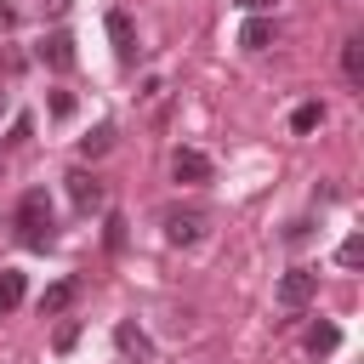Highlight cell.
Segmentation results:
<instances>
[{
    "instance_id": "cell-14",
    "label": "cell",
    "mask_w": 364,
    "mask_h": 364,
    "mask_svg": "<svg viewBox=\"0 0 364 364\" xmlns=\"http://www.w3.org/2000/svg\"><path fill=\"white\" fill-rule=\"evenodd\" d=\"M318 119H324V102H301L290 114V131H318Z\"/></svg>"
},
{
    "instance_id": "cell-17",
    "label": "cell",
    "mask_w": 364,
    "mask_h": 364,
    "mask_svg": "<svg viewBox=\"0 0 364 364\" xmlns=\"http://www.w3.org/2000/svg\"><path fill=\"white\" fill-rule=\"evenodd\" d=\"M108 245H114V250L125 245V222H119V216H108Z\"/></svg>"
},
{
    "instance_id": "cell-1",
    "label": "cell",
    "mask_w": 364,
    "mask_h": 364,
    "mask_svg": "<svg viewBox=\"0 0 364 364\" xmlns=\"http://www.w3.org/2000/svg\"><path fill=\"white\" fill-rule=\"evenodd\" d=\"M17 239L28 250H46L51 245V199H46V188H28L17 199Z\"/></svg>"
},
{
    "instance_id": "cell-7",
    "label": "cell",
    "mask_w": 364,
    "mask_h": 364,
    "mask_svg": "<svg viewBox=\"0 0 364 364\" xmlns=\"http://www.w3.org/2000/svg\"><path fill=\"white\" fill-rule=\"evenodd\" d=\"M40 63L57 68V74H68L74 68V34H46L40 40Z\"/></svg>"
},
{
    "instance_id": "cell-5",
    "label": "cell",
    "mask_w": 364,
    "mask_h": 364,
    "mask_svg": "<svg viewBox=\"0 0 364 364\" xmlns=\"http://www.w3.org/2000/svg\"><path fill=\"white\" fill-rule=\"evenodd\" d=\"M108 40H114V57L131 68V63H136V28H131L125 11H108Z\"/></svg>"
},
{
    "instance_id": "cell-19",
    "label": "cell",
    "mask_w": 364,
    "mask_h": 364,
    "mask_svg": "<svg viewBox=\"0 0 364 364\" xmlns=\"http://www.w3.org/2000/svg\"><path fill=\"white\" fill-rule=\"evenodd\" d=\"M239 6H245V11H267L273 0H239Z\"/></svg>"
},
{
    "instance_id": "cell-11",
    "label": "cell",
    "mask_w": 364,
    "mask_h": 364,
    "mask_svg": "<svg viewBox=\"0 0 364 364\" xmlns=\"http://www.w3.org/2000/svg\"><path fill=\"white\" fill-rule=\"evenodd\" d=\"M74 296H80V279H57V284H51V290L40 296V313H63V307H68Z\"/></svg>"
},
{
    "instance_id": "cell-2",
    "label": "cell",
    "mask_w": 364,
    "mask_h": 364,
    "mask_svg": "<svg viewBox=\"0 0 364 364\" xmlns=\"http://www.w3.org/2000/svg\"><path fill=\"white\" fill-rule=\"evenodd\" d=\"M159 222H165V239H171V245H199V239H205V210H176V205H171Z\"/></svg>"
},
{
    "instance_id": "cell-3",
    "label": "cell",
    "mask_w": 364,
    "mask_h": 364,
    "mask_svg": "<svg viewBox=\"0 0 364 364\" xmlns=\"http://www.w3.org/2000/svg\"><path fill=\"white\" fill-rule=\"evenodd\" d=\"M313 296H318V273L313 267H290L279 279V307H307Z\"/></svg>"
},
{
    "instance_id": "cell-12",
    "label": "cell",
    "mask_w": 364,
    "mask_h": 364,
    "mask_svg": "<svg viewBox=\"0 0 364 364\" xmlns=\"http://www.w3.org/2000/svg\"><path fill=\"white\" fill-rule=\"evenodd\" d=\"M336 341H341V336H336V324H313V330H307V353H313V358L336 353Z\"/></svg>"
},
{
    "instance_id": "cell-10",
    "label": "cell",
    "mask_w": 364,
    "mask_h": 364,
    "mask_svg": "<svg viewBox=\"0 0 364 364\" xmlns=\"http://www.w3.org/2000/svg\"><path fill=\"white\" fill-rule=\"evenodd\" d=\"M341 68H347V80H353V85H364V34L341 40Z\"/></svg>"
},
{
    "instance_id": "cell-16",
    "label": "cell",
    "mask_w": 364,
    "mask_h": 364,
    "mask_svg": "<svg viewBox=\"0 0 364 364\" xmlns=\"http://www.w3.org/2000/svg\"><path fill=\"white\" fill-rule=\"evenodd\" d=\"M336 256H341V267H358V262H364V239H341Z\"/></svg>"
},
{
    "instance_id": "cell-9",
    "label": "cell",
    "mask_w": 364,
    "mask_h": 364,
    "mask_svg": "<svg viewBox=\"0 0 364 364\" xmlns=\"http://www.w3.org/2000/svg\"><path fill=\"white\" fill-rule=\"evenodd\" d=\"M114 347H119L125 358H148V353H154V341H148L136 324H114Z\"/></svg>"
},
{
    "instance_id": "cell-4",
    "label": "cell",
    "mask_w": 364,
    "mask_h": 364,
    "mask_svg": "<svg viewBox=\"0 0 364 364\" xmlns=\"http://www.w3.org/2000/svg\"><path fill=\"white\" fill-rule=\"evenodd\" d=\"M239 46H245V51H267V46H279V23L262 17V11H250V23L239 28Z\"/></svg>"
},
{
    "instance_id": "cell-6",
    "label": "cell",
    "mask_w": 364,
    "mask_h": 364,
    "mask_svg": "<svg viewBox=\"0 0 364 364\" xmlns=\"http://www.w3.org/2000/svg\"><path fill=\"white\" fill-rule=\"evenodd\" d=\"M171 176H176V182H210V159H205L199 148H176V154H171Z\"/></svg>"
},
{
    "instance_id": "cell-8",
    "label": "cell",
    "mask_w": 364,
    "mask_h": 364,
    "mask_svg": "<svg viewBox=\"0 0 364 364\" xmlns=\"http://www.w3.org/2000/svg\"><path fill=\"white\" fill-rule=\"evenodd\" d=\"M63 182H68V199H74L80 210H97V205H102V182H97L91 171H68Z\"/></svg>"
},
{
    "instance_id": "cell-15",
    "label": "cell",
    "mask_w": 364,
    "mask_h": 364,
    "mask_svg": "<svg viewBox=\"0 0 364 364\" xmlns=\"http://www.w3.org/2000/svg\"><path fill=\"white\" fill-rule=\"evenodd\" d=\"M108 142H114V125H97V131H91L80 148H85V154H108Z\"/></svg>"
},
{
    "instance_id": "cell-18",
    "label": "cell",
    "mask_w": 364,
    "mask_h": 364,
    "mask_svg": "<svg viewBox=\"0 0 364 364\" xmlns=\"http://www.w3.org/2000/svg\"><path fill=\"white\" fill-rule=\"evenodd\" d=\"M40 11H51V17H63V11H68V0H40Z\"/></svg>"
},
{
    "instance_id": "cell-13",
    "label": "cell",
    "mask_w": 364,
    "mask_h": 364,
    "mask_svg": "<svg viewBox=\"0 0 364 364\" xmlns=\"http://www.w3.org/2000/svg\"><path fill=\"white\" fill-rule=\"evenodd\" d=\"M17 301H23V273L6 267V273H0V313H11Z\"/></svg>"
}]
</instances>
